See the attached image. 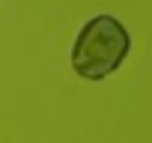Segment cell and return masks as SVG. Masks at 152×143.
<instances>
[{
	"mask_svg": "<svg viewBox=\"0 0 152 143\" xmlns=\"http://www.w3.org/2000/svg\"><path fill=\"white\" fill-rule=\"evenodd\" d=\"M131 51V36L113 15L90 18L72 48V69L84 81H102L122 66Z\"/></svg>",
	"mask_w": 152,
	"mask_h": 143,
	"instance_id": "obj_1",
	"label": "cell"
}]
</instances>
